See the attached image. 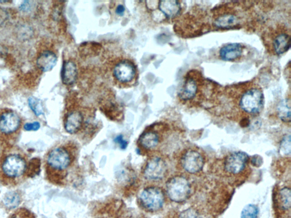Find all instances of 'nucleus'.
Segmentation results:
<instances>
[{"mask_svg": "<svg viewBox=\"0 0 291 218\" xmlns=\"http://www.w3.org/2000/svg\"><path fill=\"white\" fill-rule=\"evenodd\" d=\"M28 163L24 156L19 153L6 155L1 161V176L5 181L16 182L26 174Z\"/></svg>", "mask_w": 291, "mask_h": 218, "instance_id": "obj_1", "label": "nucleus"}, {"mask_svg": "<svg viewBox=\"0 0 291 218\" xmlns=\"http://www.w3.org/2000/svg\"><path fill=\"white\" fill-rule=\"evenodd\" d=\"M167 194L171 201L180 203L190 197L191 188L189 180L183 176H175L167 182Z\"/></svg>", "mask_w": 291, "mask_h": 218, "instance_id": "obj_2", "label": "nucleus"}, {"mask_svg": "<svg viewBox=\"0 0 291 218\" xmlns=\"http://www.w3.org/2000/svg\"><path fill=\"white\" fill-rule=\"evenodd\" d=\"M72 162V158L68 150L59 146L51 150L46 158L47 173L66 170Z\"/></svg>", "mask_w": 291, "mask_h": 218, "instance_id": "obj_3", "label": "nucleus"}, {"mask_svg": "<svg viewBox=\"0 0 291 218\" xmlns=\"http://www.w3.org/2000/svg\"><path fill=\"white\" fill-rule=\"evenodd\" d=\"M165 196L161 188L150 187L145 188L140 195V201L145 209L157 212L164 205Z\"/></svg>", "mask_w": 291, "mask_h": 218, "instance_id": "obj_4", "label": "nucleus"}, {"mask_svg": "<svg viewBox=\"0 0 291 218\" xmlns=\"http://www.w3.org/2000/svg\"><path fill=\"white\" fill-rule=\"evenodd\" d=\"M264 104V94L260 89L255 88L248 89L244 92L240 101L241 109L250 114L260 113Z\"/></svg>", "mask_w": 291, "mask_h": 218, "instance_id": "obj_5", "label": "nucleus"}, {"mask_svg": "<svg viewBox=\"0 0 291 218\" xmlns=\"http://www.w3.org/2000/svg\"><path fill=\"white\" fill-rule=\"evenodd\" d=\"M21 118L12 110H5L0 113V134L10 137L16 134L21 126Z\"/></svg>", "mask_w": 291, "mask_h": 218, "instance_id": "obj_6", "label": "nucleus"}, {"mask_svg": "<svg viewBox=\"0 0 291 218\" xmlns=\"http://www.w3.org/2000/svg\"><path fill=\"white\" fill-rule=\"evenodd\" d=\"M167 170L168 168L164 160L159 157H154L148 161L145 167L144 174L147 180H161L165 177Z\"/></svg>", "mask_w": 291, "mask_h": 218, "instance_id": "obj_7", "label": "nucleus"}, {"mask_svg": "<svg viewBox=\"0 0 291 218\" xmlns=\"http://www.w3.org/2000/svg\"><path fill=\"white\" fill-rule=\"evenodd\" d=\"M248 160V156L246 153L240 151L234 152L226 158L225 170L227 172L232 174H239L245 168Z\"/></svg>", "mask_w": 291, "mask_h": 218, "instance_id": "obj_8", "label": "nucleus"}, {"mask_svg": "<svg viewBox=\"0 0 291 218\" xmlns=\"http://www.w3.org/2000/svg\"><path fill=\"white\" fill-rule=\"evenodd\" d=\"M182 164L183 169L187 172L194 174L203 169L204 159L199 152L190 150L182 157Z\"/></svg>", "mask_w": 291, "mask_h": 218, "instance_id": "obj_9", "label": "nucleus"}, {"mask_svg": "<svg viewBox=\"0 0 291 218\" xmlns=\"http://www.w3.org/2000/svg\"><path fill=\"white\" fill-rule=\"evenodd\" d=\"M136 73L132 64L122 62L115 67L113 74L116 79L121 83H128L133 80Z\"/></svg>", "mask_w": 291, "mask_h": 218, "instance_id": "obj_10", "label": "nucleus"}, {"mask_svg": "<svg viewBox=\"0 0 291 218\" xmlns=\"http://www.w3.org/2000/svg\"><path fill=\"white\" fill-rule=\"evenodd\" d=\"M57 63V57L55 53L48 50L42 52L37 59V66L43 73L50 71Z\"/></svg>", "mask_w": 291, "mask_h": 218, "instance_id": "obj_11", "label": "nucleus"}, {"mask_svg": "<svg viewBox=\"0 0 291 218\" xmlns=\"http://www.w3.org/2000/svg\"><path fill=\"white\" fill-rule=\"evenodd\" d=\"M198 84L193 77H187L179 93V97L183 101L193 99L198 92Z\"/></svg>", "mask_w": 291, "mask_h": 218, "instance_id": "obj_12", "label": "nucleus"}, {"mask_svg": "<svg viewBox=\"0 0 291 218\" xmlns=\"http://www.w3.org/2000/svg\"><path fill=\"white\" fill-rule=\"evenodd\" d=\"M242 46L239 44L226 45L220 49L219 56L223 60L233 61L242 55Z\"/></svg>", "mask_w": 291, "mask_h": 218, "instance_id": "obj_13", "label": "nucleus"}, {"mask_svg": "<svg viewBox=\"0 0 291 218\" xmlns=\"http://www.w3.org/2000/svg\"><path fill=\"white\" fill-rule=\"evenodd\" d=\"M83 121V117L79 112H73L67 116L65 127L67 133L75 134L79 131Z\"/></svg>", "mask_w": 291, "mask_h": 218, "instance_id": "obj_14", "label": "nucleus"}, {"mask_svg": "<svg viewBox=\"0 0 291 218\" xmlns=\"http://www.w3.org/2000/svg\"><path fill=\"white\" fill-rule=\"evenodd\" d=\"M159 10L164 15L170 19L174 18L180 12L181 5L179 1L175 0H166L159 2Z\"/></svg>", "mask_w": 291, "mask_h": 218, "instance_id": "obj_15", "label": "nucleus"}, {"mask_svg": "<svg viewBox=\"0 0 291 218\" xmlns=\"http://www.w3.org/2000/svg\"><path fill=\"white\" fill-rule=\"evenodd\" d=\"M77 76V68L74 64L71 61L64 64L62 78L63 84L71 85L75 83Z\"/></svg>", "mask_w": 291, "mask_h": 218, "instance_id": "obj_16", "label": "nucleus"}, {"mask_svg": "<svg viewBox=\"0 0 291 218\" xmlns=\"http://www.w3.org/2000/svg\"><path fill=\"white\" fill-rule=\"evenodd\" d=\"M274 51L278 55L283 54L290 48L291 38L289 34L281 33L277 35L273 41Z\"/></svg>", "mask_w": 291, "mask_h": 218, "instance_id": "obj_17", "label": "nucleus"}, {"mask_svg": "<svg viewBox=\"0 0 291 218\" xmlns=\"http://www.w3.org/2000/svg\"><path fill=\"white\" fill-rule=\"evenodd\" d=\"M139 142L144 148L151 149L155 148L159 144V137L155 132H146L141 136Z\"/></svg>", "mask_w": 291, "mask_h": 218, "instance_id": "obj_18", "label": "nucleus"}, {"mask_svg": "<svg viewBox=\"0 0 291 218\" xmlns=\"http://www.w3.org/2000/svg\"><path fill=\"white\" fill-rule=\"evenodd\" d=\"M238 23H239V19L236 15L231 13H226L216 19L214 24L217 27L226 28L232 27Z\"/></svg>", "mask_w": 291, "mask_h": 218, "instance_id": "obj_19", "label": "nucleus"}, {"mask_svg": "<svg viewBox=\"0 0 291 218\" xmlns=\"http://www.w3.org/2000/svg\"><path fill=\"white\" fill-rule=\"evenodd\" d=\"M279 117L285 122L291 121V105L289 99L283 100L278 106Z\"/></svg>", "mask_w": 291, "mask_h": 218, "instance_id": "obj_20", "label": "nucleus"}, {"mask_svg": "<svg viewBox=\"0 0 291 218\" xmlns=\"http://www.w3.org/2000/svg\"><path fill=\"white\" fill-rule=\"evenodd\" d=\"M21 202V195L17 192H10L3 198V203L9 209L16 208Z\"/></svg>", "mask_w": 291, "mask_h": 218, "instance_id": "obj_21", "label": "nucleus"}, {"mask_svg": "<svg viewBox=\"0 0 291 218\" xmlns=\"http://www.w3.org/2000/svg\"><path fill=\"white\" fill-rule=\"evenodd\" d=\"M280 203L282 208L285 210L290 209L291 204V193L289 188H284L279 193Z\"/></svg>", "mask_w": 291, "mask_h": 218, "instance_id": "obj_22", "label": "nucleus"}, {"mask_svg": "<svg viewBox=\"0 0 291 218\" xmlns=\"http://www.w3.org/2000/svg\"><path fill=\"white\" fill-rule=\"evenodd\" d=\"M28 103L31 110L36 116H40L44 114L43 107L40 99L34 97H30L28 99Z\"/></svg>", "mask_w": 291, "mask_h": 218, "instance_id": "obj_23", "label": "nucleus"}, {"mask_svg": "<svg viewBox=\"0 0 291 218\" xmlns=\"http://www.w3.org/2000/svg\"><path fill=\"white\" fill-rule=\"evenodd\" d=\"M280 152L281 155L290 156L291 153V135H287L282 139L280 145Z\"/></svg>", "mask_w": 291, "mask_h": 218, "instance_id": "obj_24", "label": "nucleus"}, {"mask_svg": "<svg viewBox=\"0 0 291 218\" xmlns=\"http://www.w3.org/2000/svg\"><path fill=\"white\" fill-rule=\"evenodd\" d=\"M258 207L254 205L249 204L244 207L241 212V218H257L258 216Z\"/></svg>", "mask_w": 291, "mask_h": 218, "instance_id": "obj_25", "label": "nucleus"}, {"mask_svg": "<svg viewBox=\"0 0 291 218\" xmlns=\"http://www.w3.org/2000/svg\"><path fill=\"white\" fill-rule=\"evenodd\" d=\"M179 218H201V217L197 210L190 208L181 213Z\"/></svg>", "mask_w": 291, "mask_h": 218, "instance_id": "obj_26", "label": "nucleus"}, {"mask_svg": "<svg viewBox=\"0 0 291 218\" xmlns=\"http://www.w3.org/2000/svg\"><path fill=\"white\" fill-rule=\"evenodd\" d=\"M41 124L38 121H34L33 123H27L24 126V130L27 131H36L40 129Z\"/></svg>", "mask_w": 291, "mask_h": 218, "instance_id": "obj_27", "label": "nucleus"}, {"mask_svg": "<svg viewBox=\"0 0 291 218\" xmlns=\"http://www.w3.org/2000/svg\"><path fill=\"white\" fill-rule=\"evenodd\" d=\"M115 141L118 144L121 149H125L127 146V142L124 140L122 135L118 136L115 139Z\"/></svg>", "mask_w": 291, "mask_h": 218, "instance_id": "obj_28", "label": "nucleus"}, {"mask_svg": "<svg viewBox=\"0 0 291 218\" xmlns=\"http://www.w3.org/2000/svg\"><path fill=\"white\" fill-rule=\"evenodd\" d=\"M125 9L124 8V6L122 5H120L117 6V8L116 10V13L117 15L119 16H123L124 12H125Z\"/></svg>", "mask_w": 291, "mask_h": 218, "instance_id": "obj_29", "label": "nucleus"}]
</instances>
